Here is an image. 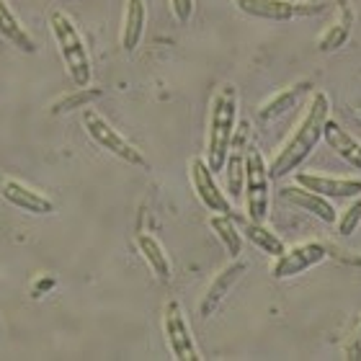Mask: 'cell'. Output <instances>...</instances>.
Masks as SVG:
<instances>
[{
	"mask_svg": "<svg viewBox=\"0 0 361 361\" xmlns=\"http://www.w3.org/2000/svg\"><path fill=\"white\" fill-rule=\"evenodd\" d=\"M328 119H331V98H328L325 90H315L307 109H305V116H302L300 124L289 135V140L279 147V152L271 160V178H284V176L294 173L310 158V152L315 150L317 142L323 140V129Z\"/></svg>",
	"mask_w": 361,
	"mask_h": 361,
	"instance_id": "6da1fadb",
	"label": "cell"
},
{
	"mask_svg": "<svg viewBox=\"0 0 361 361\" xmlns=\"http://www.w3.org/2000/svg\"><path fill=\"white\" fill-rule=\"evenodd\" d=\"M235 127H238V88L233 83H225L212 96L209 116H207V166L212 168V173L225 171L235 140Z\"/></svg>",
	"mask_w": 361,
	"mask_h": 361,
	"instance_id": "7a4b0ae2",
	"label": "cell"
},
{
	"mask_svg": "<svg viewBox=\"0 0 361 361\" xmlns=\"http://www.w3.org/2000/svg\"><path fill=\"white\" fill-rule=\"evenodd\" d=\"M49 29H52V37L62 54V62H65V68L70 73V80L78 88H85L90 83L93 70H90L88 47H85V39L80 34V29H78L75 21L65 11H52L49 13Z\"/></svg>",
	"mask_w": 361,
	"mask_h": 361,
	"instance_id": "3957f363",
	"label": "cell"
},
{
	"mask_svg": "<svg viewBox=\"0 0 361 361\" xmlns=\"http://www.w3.org/2000/svg\"><path fill=\"white\" fill-rule=\"evenodd\" d=\"M269 183H271V176L264 155L256 147H248L245 150V183H243V194H245L248 219H253V222H266L269 219V207H271Z\"/></svg>",
	"mask_w": 361,
	"mask_h": 361,
	"instance_id": "277c9868",
	"label": "cell"
},
{
	"mask_svg": "<svg viewBox=\"0 0 361 361\" xmlns=\"http://www.w3.org/2000/svg\"><path fill=\"white\" fill-rule=\"evenodd\" d=\"M83 127H85V132H88L90 140H93L101 150L111 152L114 158L124 160L127 166H147L145 158H142V152L137 150L129 140H124V137H121L119 132H116V129H114L111 124H109V121L96 111V109H88V106H85Z\"/></svg>",
	"mask_w": 361,
	"mask_h": 361,
	"instance_id": "5b68a950",
	"label": "cell"
},
{
	"mask_svg": "<svg viewBox=\"0 0 361 361\" xmlns=\"http://www.w3.org/2000/svg\"><path fill=\"white\" fill-rule=\"evenodd\" d=\"M328 256H331V253H328V248H325L323 243H317V240L300 243V245L286 248L281 256H276L271 274H274V279L284 281V279L300 276V274H305V271L320 266Z\"/></svg>",
	"mask_w": 361,
	"mask_h": 361,
	"instance_id": "8992f818",
	"label": "cell"
},
{
	"mask_svg": "<svg viewBox=\"0 0 361 361\" xmlns=\"http://www.w3.org/2000/svg\"><path fill=\"white\" fill-rule=\"evenodd\" d=\"M163 331H166V341L171 346V354L178 361H199V351H196L194 336L186 323V315L176 300H171L163 310Z\"/></svg>",
	"mask_w": 361,
	"mask_h": 361,
	"instance_id": "52a82bcc",
	"label": "cell"
},
{
	"mask_svg": "<svg viewBox=\"0 0 361 361\" xmlns=\"http://www.w3.org/2000/svg\"><path fill=\"white\" fill-rule=\"evenodd\" d=\"M235 8L250 18H264V21H292L297 16L323 11V6L292 3V0H235Z\"/></svg>",
	"mask_w": 361,
	"mask_h": 361,
	"instance_id": "ba28073f",
	"label": "cell"
},
{
	"mask_svg": "<svg viewBox=\"0 0 361 361\" xmlns=\"http://www.w3.org/2000/svg\"><path fill=\"white\" fill-rule=\"evenodd\" d=\"M188 173H191V186H194L199 202H202L207 209L214 212V214H230V212H233L230 199H227V194L219 188L217 180H214V173H212V168L207 166V160L194 158Z\"/></svg>",
	"mask_w": 361,
	"mask_h": 361,
	"instance_id": "9c48e42d",
	"label": "cell"
},
{
	"mask_svg": "<svg viewBox=\"0 0 361 361\" xmlns=\"http://www.w3.org/2000/svg\"><path fill=\"white\" fill-rule=\"evenodd\" d=\"M0 199H6L11 207L29 214H52L54 202L42 191H34L21 180L11 178V176L0 173Z\"/></svg>",
	"mask_w": 361,
	"mask_h": 361,
	"instance_id": "30bf717a",
	"label": "cell"
},
{
	"mask_svg": "<svg viewBox=\"0 0 361 361\" xmlns=\"http://www.w3.org/2000/svg\"><path fill=\"white\" fill-rule=\"evenodd\" d=\"M248 271V264L245 261H240V258H235L233 264L225 266V269L219 271L217 276L212 279L209 286L204 289V297L202 302H199V315L202 317H209L217 312V307L225 302V297L230 294V289H233L238 281H240V276Z\"/></svg>",
	"mask_w": 361,
	"mask_h": 361,
	"instance_id": "8fae6325",
	"label": "cell"
},
{
	"mask_svg": "<svg viewBox=\"0 0 361 361\" xmlns=\"http://www.w3.org/2000/svg\"><path fill=\"white\" fill-rule=\"evenodd\" d=\"M294 183L325 196V199H356L361 196V178H338L323 173H294Z\"/></svg>",
	"mask_w": 361,
	"mask_h": 361,
	"instance_id": "7c38bea8",
	"label": "cell"
},
{
	"mask_svg": "<svg viewBox=\"0 0 361 361\" xmlns=\"http://www.w3.org/2000/svg\"><path fill=\"white\" fill-rule=\"evenodd\" d=\"M281 199L297 207V209L315 214L317 219H323L325 225H336V219H338V209L333 207V199H325V196L315 194V191H310L300 183L281 188Z\"/></svg>",
	"mask_w": 361,
	"mask_h": 361,
	"instance_id": "4fadbf2b",
	"label": "cell"
},
{
	"mask_svg": "<svg viewBox=\"0 0 361 361\" xmlns=\"http://www.w3.org/2000/svg\"><path fill=\"white\" fill-rule=\"evenodd\" d=\"M323 140L328 142V147H331V150L336 152L341 160H346L351 168L361 171V142L356 140L354 135H348L338 121H333V119L325 121Z\"/></svg>",
	"mask_w": 361,
	"mask_h": 361,
	"instance_id": "5bb4252c",
	"label": "cell"
},
{
	"mask_svg": "<svg viewBox=\"0 0 361 361\" xmlns=\"http://www.w3.org/2000/svg\"><path fill=\"white\" fill-rule=\"evenodd\" d=\"M145 23H147V8L145 0H127L124 8V26H121V47L124 52H135L145 37Z\"/></svg>",
	"mask_w": 361,
	"mask_h": 361,
	"instance_id": "9a60e30c",
	"label": "cell"
},
{
	"mask_svg": "<svg viewBox=\"0 0 361 361\" xmlns=\"http://www.w3.org/2000/svg\"><path fill=\"white\" fill-rule=\"evenodd\" d=\"M0 37L6 39L8 44H13L16 49H21L26 54L37 52V42L29 31L23 29V23L16 18V13L11 11L8 0H0Z\"/></svg>",
	"mask_w": 361,
	"mask_h": 361,
	"instance_id": "2e32d148",
	"label": "cell"
},
{
	"mask_svg": "<svg viewBox=\"0 0 361 361\" xmlns=\"http://www.w3.org/2000/svg\"><path fill=\"white\" fill-rule=\"evenodd\" d=\"M137 250L142 253V258L147 261L152 274L158 276V281L168 284V281H171V261H168V253H166V248L160 245L158 238H152V235H147V233L137 235Z\"/></svg>",
	"mask_w": 361,
	"mask_h": 361,
	"instance_id": "e0dca14e",
	"label": "cell"
},
{
	"mask_svg": "<svg viewBox=\"0 0 361 361\" xmlns=\"http://www.w3.org/2000/svg\"><path fill=\"white\" fill-rule=\"evenodd\" d=\"M310 88H312L310 83H297V85H292V88H284L281 93H276L274 98H269V101H266V104L258 109V116H261L264 121H271V119H279V116H284L289 109H294V106L300 104L302 98L307 96Z\"/></svg>",
	"mask_w": 361,
	"mask_h": 361,
	"instance_id": "ac0fdd59",
	"label": "cell"
},
{
	"mask_svg": "<svg viewBox=\"0 0 361 361\" xmlns=\"http://www.w3.org/2000/svg\"><path fill=\"white\" fill-rule=\"evenodd\" d=\"M225 178H227V191L233 199L243 196V183H245V147H243V137L233 140L230 155L225 163Z\"/></svg>",
	"mask_w": 361,
	"mask_h": 361,
	"instance_id": "d6986e66",
	"label": "cell"
},
{
	"mask_svg": "<svg viewBox=\"0 0 361 361\" xmlns=\"http://www.w3.org/2000/svg\"><path fill=\"white\" fill-rule=\"evenodd\" d=\"M209 227L214 230V235L219 238V243L225 245L227 256H230V258H240V253H243V235H240V230L235 227L233 217H230V214H212V217H209Z\"/></svg>",
	"mask_w": 361,
	"mask_h": 361,
	"instance_id": "ffe728a7",
	"label": "cell"
},
{
	"mask_svg": "<svg viewBox=\"0 0 361 361\" xmlns=\"http://www.w3.org/2000/svg\"><path fill=\"white\" fill-rule=\"evenodd\" d=\"M245 238H248V240L253 243V245H256L261 253H266V256L276 258V256H281V253L286 250L284 240L271 233L264 222H253V219H245Z\"/></svg>",
	"mask_w": 361,
	"mask_h": 361,
	"instance_id": "44dd1931",
	"label": "cell"
},
{
	"mask_svg": "<svg viewBox=\"0 0 361 361\" xmlns=\"http://www.w3.org/2000/svg\"><path fill=\"white\" fill-rule=\"evenodd\" d=\"M101 96V90H90L88 85L85 88H78L73 96L68 98H60L57 104H52V114H68V111H75V109H85L90 101H96Z\"/></svg>",
	"mask_w": 361,
	"mask_h": 361,
	"instance_id": "7402d4cb",
	"label": "cell"
},
{
	"mask_svg": "<svg viewBox=\"0 0 361 361\" xmlns=\"http://www.w3.org/2000/svg\"><path fill=\"white\" fill-rule=\"evenodd\" d=\"M348 34H351V23H343V21L336 23V26H331L323 37L317 39V49L320 52H336V49H341V47L346 44Z\"/></svg>",
	"mask_w": 361,
	"mask_h": 361,
	"instance_id": "603a6c76",
	"label": "cell"
},
{
	"mask_svg": "<svg viewBox=\"0 0 361 361\" xmlns=\"http://www.w3.org/2000/svg\"><path fill=\"white\" fill-rule=\"evenodd\" d=\"M359 222H361V196H356L354 202L348 204V209L343 212V214H338L336 227H338L341 235H354Z\"/></svg>",
	"mask_w": 361,
	"mask_h": 361,
	"instance_id": "cb8c5ba5",
	"label": "cell"
},
{
	"mask_svg": "<svg viewBox=\"0 0 361 361\" xmlns=\"http://www.w3.org/2000/svg\"><path fill=\"white\" fill-rule=\"evenodd\" d=\"M171 3V11H173L176 21L178 23H188L191 16H194V0H168Z\"/></svg>",
	"mask_w": 361,
	"mask_h": 361,
	"instance_id": "d4e9b609",
	"label": "cell"
},
{
	"mask_svg": "<svg viewBox=\"0 0 361 361\" xmlns=\"http://www.w3.org/2000/svg\"><path fill=\"white\" fill-rule=\"evenodd\" d=\"M359 338H361V325H359Z\"/></svg>",
	"mask_w": 361,
	"mask_h": 361,
	"instance_id": "484cf974",
	"label": "cell"
}]
</instances>
